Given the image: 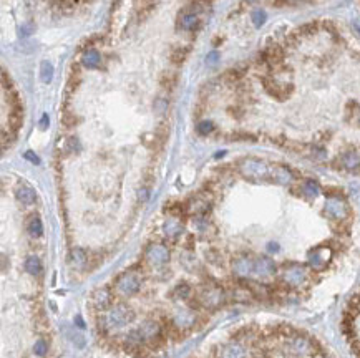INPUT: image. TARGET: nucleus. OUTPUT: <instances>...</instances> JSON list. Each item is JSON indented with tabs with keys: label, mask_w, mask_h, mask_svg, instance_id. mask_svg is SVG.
I'll return each instance as SVG.
<instances>
[{
	"label": "nucleus",
	"mask_w": 360,
	"mask_h": 358,
	"mask_svg": "<svg viewBox=\"0 0 360 358\" xmlns=\"http://www.w3.org/2000/svg\"><path fill=\"white\" fill-rule=\"evenodd\" d=\"M135 320V312L126 305H115L107 310L103 317V327L108 330L123 328Z\"/></svg>",
	"instance_id": "nucleus-1"
},
{
	"label": "nucleus",
	"mask_w": 360,
	"mask_h": 358,
	"mask_svg": "<svg viewBox=\"0 0 360 358\" xmlns=\"http://www.w3.org/2000/svg\"><path fill=\"white\" fill-rule=\"evenodd\" d=\"M239 173L244 176L246 179L251 181H261V179H267L271 178V169L267 163H264L261 160H256V158H246V160H241L238 164Z\"/></svg>",
	"instance_id": "nucleus-2"
},
{
	"label": "nucleus",
	"mask_w": 360,
	"mask_h": 358,
	"mask_svg": "<svg viewBox=\"0 0 360 358\" xmlns=\"http://www.w3.org/2000/svg\"><path fill=\"white\" fill-rule=\"evenodd\" d=\"M226 293L216 284H206L198 292V303L204 309H217L224 303Z\"/></svg>",
	"instance_id": "nucleus-3"
},
{
	"label": "nucleus",
	"mask_w": 360,
	"mask_h": 358,
	"mask_svg": "<svg viewBox=\"0 0 360 358\" xmlns=\"http://www.w3.org/2000/svg\"><path fill=\"white\" fill-rule=\"evenodd\" d=\"M324 209H325V214L334 221L345 219L349 214V206L340 197H329L325 201V207Z\"/></svg>",
	"instance_id": "nucleus-4"
},
{
	"label": "nucleus",
	"mask_w": 360,
	"mask_h": 358,
	"mask_svg": "<svg viewBox=\"0 0 360 358\" xmlns=\"http://www.w3.org/2000/svg\"><path fill=\"white\" fill-rule=\"evenodd\" d=\"M146 260L154 267L165 265L168 260H170V251L165 244H151L146 249Z\"/></svg>",
	"instance_id": "nucleus-5"
},
{
	"label": "nucleus",
	"mask_w": 360,
	"mask_h": 358,
	"mask_svg": "<svg viewBox=\"0 0 360 358\" xmlns=\"http://www.w3.org/2000/svg\"><path fill=\"white\" fill-rule=\"evenodd\" d=\"M140 279L133 274H123L116 280V292L121 295H135L140 291Z\"/></svg>",
	"instance_id": "nucleus-6"
},
{
	"label": "nucleus",
	"mask_w": 360,
	"mask_h": 358,
	"mask_svg": "<svg viewBox=\"0 0 360 358\" xmlns=\"http://www.w3.org/2000/svg\"><path fill=\"white\" fill-rule=\"evenodd\" d=\"M332 252L329 247H316L307 254V262L312 269H324L329 264Z\"/></svg>",
	"instance_id": "nucleus-7"
},
{
	"label": "nucleus",
	"mask_w": 360,
	"mask_h": 358,
	"mask_svg": "<svg viewBox=\"0 0 360 358\" xmlns=\"http://www.w3.org/2000/svg\"><path fill=\"white\" fill-rule=\"evenodd\" d=\"M305 269L302 265H289V267H286L284 272H282V280H284L286 284H289V285H292V287H297V285H300L305 280Z\"/></svg>",
	"instance_id": "nucleus-8"
},
{
	"label": "nucleus",
	"mask_w": 360,
	"mask_h": 358,
	"mask_svg": "<svg viewBox=\"0 0 360 358\" xmlns=\"http://www.w3.org/2000/svg\"><path fill=\"white\" fill-rule=\"evenodd\" d=\"M141 337L144 338V342L146 343H154L158 342L159 338H161V327L156 324L154 320H146L143 322V324L138 327Z\"/></svg>",
	"instance_id": "nucleus-9"
},
{
	"label": "nucleus",
	"mask_w": 360,
	"mask_h": 358,
	"mask_svg": "<svg viewBox=\"0 0 360 358\" xmlns=\"http://www.w3.org/2000/svg\"><path fill=\"white\" fill-rule=\"evenodd\" d=\"M276 272V264L267 256H261L254 259V275L256 277H271Z\"/></svg>",
	"instance_id": "nucleus-10"
},
{
	"label": "nucleus",
	"mask_w": 360,
	"mask_h": 358,
	"mask_svg": "<svg viewBox=\"0 0 360 358\" xmlns=\"http://www.w3.org/2000/svg\"><path fill=\"white\" fill-rule=\"evenodd\" d=\"M246 357H248L246 347L241 342H238V340L222 345L219 350V355H217V358H246Z\"/></svg>",
	"instance_id": "nucleus-11"
},
{
	"label": "nucleus",
	"mask_w": 360,
	"mask_h": 358,
	"mask_svg": "<svg viewBox=\"0 0 360 358\" xmlns=\"http://www.w3.org/2000/svg\"><path fill=\"white\" fill-rule=\"evenodd\" d=\"M232 272L238 277H248V275L254 274V259H251L248 256L236 257L234 262H232Z\"/></svg>",
	"instance_id": "nucleus-12"
},
{
	"label": "nucleus",
	"mask_w": 360,
	"mask_h": 358,
	"mask_svg": "<svg viewBox=\"0 0 360 358\" xmlns=\"http://www.w3.org/2000/svg\"><path fill=\"white\" fill-rule=\"evenodd\" d=\"M173 324H175L180 330H188L196 324V315L191 310H181L175 315Z\"/></svg>",
	"instance_id": "nucleus-13"
},
{
	"label": "nucleus",
	"mask_w": 360,
	"mask_h": 358,
	"mask_svg": "<svg viewBox=\"0 0 360 358\" xmlns=\"http://www.w3.org/2000/svg\"><path fill=\"white\" fill-rule=\"evenodd\" d=\"M199 25V19L196 13H191V12H183L180 15V19H178V29L183 30V32H193L196 27Z\"/></svg>",
	"instance_id": "nucleus-14"
},
{
	"label": "nucleus",
	"mask_w": 360,
	"mask_h": 358,
	"mask_svg": "<svg viewBox=\"0 0 360 358\" xmlns=\"http://www.w3.org/2000/svg\"><path fill=\"white\" fill-rule=\"evenodd\" d=\"M271 179L274 181V183H277V184L287 186V184L292 183L294 176H292V173H290L289 169H287V167L276 166V167H272V169H271Z\"/></svg>",
	"instance_id": "nucleus-15"
},
{
	"label": "nucleus",
	"mask_w": 360,
	"mask_h": 358,
	"mask_svg": "<svg viewBox=\"0 0 360 358\" xmlns=\"http://www.w3.org/2000/svg\"><path fill=\"white\" fill-rule=\"evenodd\" d=\"M15 196H17V199H19L22 204H25V206H30V204H34L35 199H37V194H35V191L30 188V186H27V184H20L19 188H17Z\"/></svg>",
	"instance_id": "nucleus-16"
},
{
	"label": "nucleus",
	"mask_w": 360,
	"mask_h": 358,
	"mask_svg": "<svg viewBox=\"0 0 360 358\" xmlns=\"http://www.w3.org/2000/svg\"><path fill=\"white\" fill-rule=\"evenodd\" d=\"M93 303L95 307L100 310H108V307H111V293L108 289H102L97 291L93 295Z\"/></svg>",
	"instance_id": "nucleus-17"
},
{
	"label": "nucleus",
	"mask_w": 360,
	"mask_h": 358,
	"mask_svg": "<svg viewBox=\"0 0 360 358\" xmlns=\"http://www.w3.org/2000/svg\"><path fill=\"white\" fill-rule=\"evenodd\" d=\"M163 230H165V234L168 235V237L175 239L183 232V223H181L178 217H170V219L163 224Z\"/></svg>",
	"instance_id": "nucleus-18"
},
{
	"label": "nucleus",
	"mask_w": 360,
	"mask_h": 358,
	"mask_svg": "<svg viewBox=\"0 0 360 358\" xmlns=\"http://www.w3.org/2000/svg\"><path fill=\"white\" fill-rule=\"evenodd\" d=\"M342 166L347 171H355L360 167V155L357 151H347L342 155Z\"/></svg>",
	"instance_id": "nucleus-19"
},
{
	"label": "nucleus",
	"mask_w": 360,
	"mask_h": 358,
	"mask_svg": "<svg viewBox=\"0 0 360 358\" xmlns=\"http://www.w3.org/2000/svg\"><path fill=\"white\" fill-rule=\"evenodd\" d=\"M100 62H102V57H100L98 50H95V48L86 50L83 53V57H81V63H83L86 68H97L100 65Z\"/></svg>",
	"instance_id": "nucleus-20"
},
{
	"label": "nucleus",
	"mask_w": 360,
	"mask_h": 358,
	"mask_svg": "<svg viewBox=\"0 0 360 358\" xmlns=\"http://www.w3.org/2000/svg\"><path fill=\"white\" fill-rule=\"evenodd\" d=\"M188 47H173V50L170 52V62L173 65H183L186 58H188Z\"/></svg>",
	"instance_id": "nucleus-21"
},
{
	"label": "nucleus",
	"mask_w": 360,
	"mask_h": 358,
	"mask_svg": "<svg viewBox=\"0 0 360 358\" xmlns=\"http://www.w3.org/2000/svg\"><path fill=\"white\" fill-rule=\"evenodd\" d=\"M22 121H24V113H22V106H12V111L8 115V125H10L12 131H19L22 126Z\"/></svg>",
	"instance_id": "nucleus-22"
},
{
	"label": "nucleus",
	"mask_w": 360,
	"mask_h": 358,
	"mask_svg": "<svg viewBox=\"0 0 360 358\" xmlns=\"http://www.w3.org/2000/svg\"><path fill=\"white\" fill-rule=\"evenodd\" d=\"M300 191H302V194H304L305 197L314 199V197L319 196V193H321V188H319V184L316 183V181L307 179V181H304L302 186H300Z\"/></svg>",
	"instance_id": "nucleus-23"
},
{
	"label": "nucleus",
	"mask_w": 360,
	"mask_h": 358,
	"mask_svg": "<svg viewBox=\"0 0 360 358\" xmlns=\"http://www.w3.org/2000/svg\"><path fill=\"white\" fill-rule=\"evenodd\" d=\"M25 270L29 272L30 275H38L42 272V262L37 256H30L27 257L25 260Z\"/></svg>",
	"instance_id": "nucleus-24"
},
{
	"label": "nucleus",
	"mask_w": 360,
	"mask_h": 358,
	"mask_svg": "<svg viewBox=\"0 0 360 358\" xmlns=\"http://www.w3.org/2000/svg\"><path fill=\"white\" fill-rule=\"evenodd\" d=\"M159 81H161L163 88L173 90L178 83V75L175 73V71H165V73L161 75V78H159Z\"/></svg>",
	"instance_id": "nucleus-25"
},
{
	"label": "nucleus",
	"mask_w": 360,
	"mask_h": 358,
	"mask_svg": "<svg viewBox=\"0 0 360 358\" xmlns=\"http://www.w3.org/2000/svg\"><path fill=\"white\" fill-rule=\"evenodd\" d=\"M29 234L32 237H40L43 234V224L40 221V217H32L29 223Z\"/></svg>",
	"instance_id": "nucleus-26"
},
{
	"label": "nucleus",
	"mask_w": 360,
	"mask_h": 358,
	"mask_svg": "<svg viewBox=\"0 0 360 358\" xmlns=\"http://www.w3.org/2000/svg\"><path fill=\"white\" fill-rule=\"evenodd\" d=\"M53 65L50 62H42V66H40V76H42V81L45 83H50L53 78Z\"/></svg>",
	"instance_id": "nucleus-27"
},
{
	"label": "nucleus",
	"mask_w": 360,
	"mask_h": 358,
	"mask_svg": "<svg viewBox=\"0 0 360 358\" xmlns=\"http://www.w3.org/2000/svg\"><path fill=\"white\" fill-rule=\"evenodd\" d=\"M72 260H73L78 267H85V264L88 262V254H86L83 249H73V252H72Z\"/></svg>",
	"instance_id": "nucleus-28"
},
{
	"label": "nucleus",
	"mask_w": 360,
	"mask_h": 358,
	"mask_svg": "<svg viewBox=\"0 0 360 358\" xmlns=\"http://www.w3.org/2000/svg\"><path fill=\"white\" fill-rule=\"evenodd\" d=\"M34 353L37 357H45L48 353V343H47V340H43V338H38L37 342H35V345H34Z\"/></svg>",
	"instance_id": "nucleus-29"
},
{
	"label": "nucleus",
	"mask_w": 360,
	"mask_h": 358,
	"mask_svg": "<svg viewBox=\"0 0 360 358\" xmlns=\"http://www.w3.org/2000/svg\"><path fill=\"white\" fill-rule=\"evenodd\" d=\"M196 130H198V133H199V134L206 136V134H209V133H213L214 125H213V121L203 120V121H199V123H198V126H196Z\"/></svg>",
	"instance_id": "nucleus-30"
},
{
	"label": "nucleus",
	"mask_w": 360,
	"mask_h": 358,
	"mask_svg": "<svg viewBox=\"0 0 360 358\" xmlns=\"http://www.w3.org/2000/svg\"><path fill=\"white\" fill-rule=\"evenodd\" d=\"M251 19H252V24L259 29V27L264 25V22H266L267 15H266V12H264V10H254L252 15H251Z\"/></svg>",
	"instance_id": "nucleus-31"
},
{
	"label": "nucleus",
	"mask_w": 360,
	"mask_h": 358,
	"mask_svg": "<svg viewBox=\"0 0 360 358\" xmlns=\"http://www.w3.org/2000/svg\"><path fill=\"white\" fill-rule=\"evenodd\" d=\"M175 293H176V297L178 298H188L189 295H191V287L188 284H180L176 287V291H175Z\"/></svg>",
	"instance_id": "nucleus-32"
},
{
	"label": "nucleus",
	"mask_w": 360,
	"mask_h": 358,
	"mask_svg": "<svg viewBox=\"0 0 360 358\" xmlns=\"http://www.w3.org/2000/svg\"><path fill=\"white\" fill-rule=\"evenodd\" d=\"M154 5V0H136V8H138V13L141 15V12H149Z\"/></svg>",
	"instance_id": "nucleus-33"
},
{
	"label": "nucleus",
	"mask_w": 360,
	"mask_h": 358,
	"mask_svg": "<svg viewBox=\"0 0 360 358\" xmlns=\"http://www.w3.org/2000/svg\"><path fill=\"white\" fill-rule=\"evenodd\" d=\"M65 148H67V153H78L80 151V141L75 138V136H72V138L67 139Z\"/></svg>",
	"instance_id": "nucleus-34"
},
{
	"label": "nucleus",
	"mask_w": 360,
	"mask_h": 358,
	"mask_svg": "<svg viewBox=\"0 0 360 358\" xmlns=\"http://www.w3.org/2000/svg\"><path fill=\"white\" fill-rule=\"evenodd\" d=\"M25 160H29L30 163H34V164H38V163H40L38 156L35 155L34 151H27V153H25Z\"/></svg>",
	"instance_id": "nucleus-35"
},
{
	"label": "nucleus",
	"mask_w": 360,
	"mask_h": 358,
	"mask_svg": "<svg viewBox=\"0 0 360 358\" xmlns=\"http://www.w3.org/2000/svg\"><path fill=\"white\" fill-rule=\"evenodd\" d=\"M217 60H219V55H217V52H211L206 57V63H209V65H214V63H216Z\"/></svg>",
	"instance_id": "nucleus-36"
},
{
	"label": "nucleus",
	"mask_w": 360,
	"mask_h": 358,
	"mask_svg": "<svg viewBox=\"0 0 360 358\" xmlns=\"http://www.w3.org/2000/svg\"><path fill=\"white\" fill-rule=\"evenodd\" d=\"M154 108H156V111H158V113H161V111L166 108V103L163 101V99H158V101L154 103Z\"/></svg>",
	"instance_id": "nucleus-37"
},
{
	"label": "nucleus",
	"mask_w": 360,
	"mask_h": 358,
	"mask_svg": "<svg viewBox=\"0 0 360 358\" xmlns=\"http://www.w3.org/2000/svg\"><path fill=\"white\" fill-rule=\"evenodd\" d=\"M32 30H34V27H32L30 24H27L24 29H22V35H24V37H27V35L32 33Z\"/></svg>",
	"instance_id": "nucleus-38"
},
{
	"label": "nucleus",
	"mask_w": 360,
	"mask_h": 358,
	"mask_svg": "<svg viewBox=\"0 0 360 358\" xmlns=\"http://www.w3.org/2000/svg\"><path fill=\"white\" fill-rule=\"evenodd\" d=\"M267 251L269 252H277V251H279V246H277L276 242H269L267 244Z\"/></svg>",
	"instance_id": "nucleus-39"
},
{
	"label": "nucleus",
	"mask_w": 360,
	"mask_h": 358,
	"mask_svg": "<svg viewBox=\"0 0 360 358\" xmlns=\"http://www.w3.org/2000/svg\"><path fill=\"white\" fill-rule=\"evenodd\" d=\"M47 126H48V116L43 115L42 116V121H40V128H47Z\"/></svg>",
	"instance_id": "nucleus-40"
},
{
	"label": "nucleus",
	"mask_w": 360,
	"mask_h": 358,
	"mask_svg": "<svg viewBox=\"0 0 360 358\" xmlns=\"http://www.w3.org/2000/svg\"><path fill=\"white\" fill-rule=\"evenodd\" d=\"M75 322H76V325H78V327L80 328H83L85 327V324H83V319H81V317L78 315V317H76V319H75Z\"/></svg>",
	"instance_id": "nucleus-41"
},
{
	"label": "nucleus",
	"mask_w": 360,
	"mask_h": 358,
	"mask_svg": "<svg viewBox=\"0 0 360 358\" xmlns=\"http://www.w3.org/2000/svg\"><path fill=\"white\" fill-rule=\"evenodd\" d=\"M121 2V0H115V5H118V3H120Z\"/></svg>",
	"instance_id": "nucleus-42"
},
{
	"label": "nucleus",
	"mask_w": 360,
	"mask_h": 358,
	"mask_svg": "<svg viewBox=\"0 0 360 358\" xmlns=\"http://www.w3.org/2000/svg\"><path fill=\"white\" fill-rule=\"evenodd\" d=\"M248 2H256V0H248Z\"/></svg>",
	"instance_id": "nucleus-43"
},
{
	"label": "nucleus",
	"mask_w": 360,
	"mask_h": 358,
	"mask_svg": "<svg viewBox=\"0 0 360 358\" xmlns=\"http://www.w3.org/2000/svg\"><path fill=\"white\" fill-rule=\"evenodd\" d=\"M359 123H360V113H359Z\"/></svg>",
	"instance_id": "nucleus-44"
}]
</instances>
